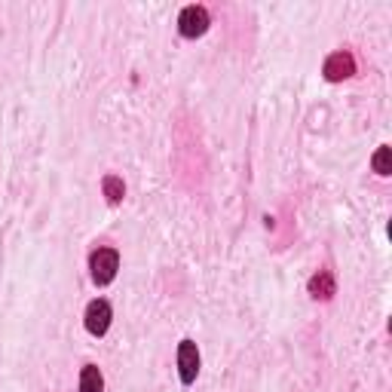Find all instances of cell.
Here are the masks:
<instances>
[{
    "label": "cell",
    "instance_id": "obj_6",
    "mask_svg": "<svg viewBox=\"0 0 392 392\" xmlns=\"http://www.w3.org/2000/svg\"><path fill=\"white\" fill-rule=\"evenodd\" d=\"M310 291H313V297H322V301H328V297L334 295V276L328 273V270H319V273L310 279Z\"/></svg>",
    "mask_w": 392,
    "mask_h": 392
},
{
    "label": "cell",
    "instance_id": "obj_9",
    "mask_svg": "<svg viewBox=\"0 0 392 392\" xmlns=\"http://www.w3.org/2000/svg\"><path fill=\"white\" fill-rule=\"evenodd\" d=\"M374 172L377 175H389L392 172V150L389 148H380L374 153Z\"/></svg>",
    "mask_w": 392,
    "mask_h": 392
},
{
    "label": "cell",
    "instance_id": "obj_8",
    "mask_svg": "<svg viewBox=\"0 0 392 392\" xmlns=\"http://www.w3.org/2000/svg\"><path fill=\"white\" fill-rule=\"evenodd\" d=\"M123 194H126V187H123V181L117 178V175H107V178H104V196H107V203H113V205H117L120 199H123Z\"/></svg>",
    "mask_w": 392,
    "mask_h": 392
},
{
    "label": "cell",
    "instance_id": "obj_4",
    "mask_svg": "<svg viewBox=\"0 0 392 392\" xmlns=\"http://www.w3.org/2000/svg\"><path fill=\"white\" fill-rule=\"evenodd\" d=\"M107 328H111V306H107V301H92L86 306V331L102 337Z\"/></svg>",
    "mask_w": 392,
    "mask_h": 392
},
{
    "label": "cell",
    "instance_id": "obj_7",
    "mask_svg": "<svg viewBox=\"0 0 392 392\" xmlns=\"http://www.w3.org/2000/svg\"><path fill=\"white\" fill-rule=\"evenodd\" d=\"M104 389V380H102V371L95 365H86L80 374V392H102Z\"/></svg>",
    "mask_w": 392,
    "mask_h": 392
},
{
    "label": "cell",
    "instance_id": "obj_5",
    "mask_svg": "<svg viewBox=\"0 0 392 392\" xmlns=\"http://www.w3.org/2000/svg\"><path fill=\"white\" fill-rule=\"evenodd\" d=\"M356 74V61H352L350 52H334V56H328L325 61V77L331 83L337 80H347V77Z\"/></svg>",
    "mask_w": 392,
    "mask_h": 392
},
{
    "label": "cell",
    "instance_id": "obj_3",
    "mask_svg": "<svg viewBox=\"0 0 392 392\" xmlns=\"http://www.w3.org/2000/svg\"><path fill=\"white\" fill-rule=\"evenodd\" d=\"M178 368H181V380L184 383H194L199 374V350L194 340H181L178 347Z\"/></svg>",
    "mask_w": 392,
    "mask_h": 392
},
{
    "label": "cell",
    "instance_id": "obj_1",
    "mask_svg": "<svg viewBox=\"0 0 392 392\" xmlns=\"http://www.w3.org/2000/svg\"><path fill=\"white\" fill-rule=\"evenodd\" d=\"M89 270L95 285H107V282H113V276L120 270V255L113 249H98L89 260Z\"/></svg>",
    "mask_w": 392,
    "mask_h": 392
},
{
    "label": "cell",
    "instance_id": "obj_2",
    "mask_svg": "<svg viewBox=\"0 0 392 392\" xmlns=\"http://www.w3.org/2000/svg\"><path fill=\"white\" fill-rule=\"evenodd\" d=\"M178 28H181L184 37L205 34V28H209V13H205L203 6H187V10L181 13V19H178Z\"/></svg>",
    "mask_w": 392,
    "mask_h": 392
}]
</instances>
